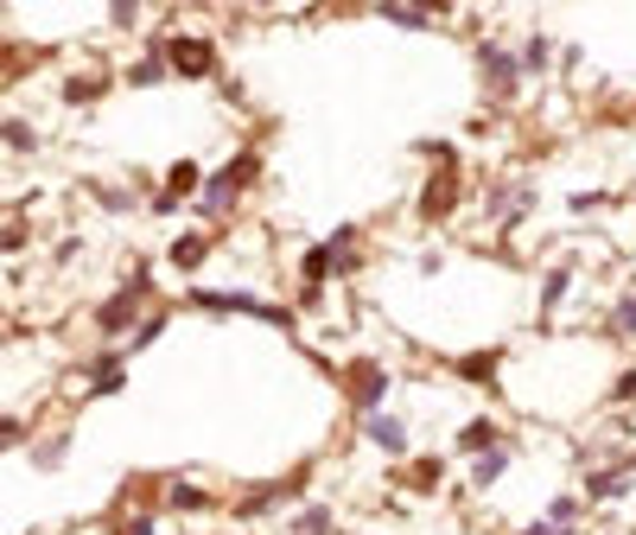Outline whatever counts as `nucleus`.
Returning <instances> with one entry per match:
<instances>
[{
	"label": "nucleus",
	"mask_w": 636,
	"mask_h": 535,
	"mask_svg": "<svg viewBox=\"0 0 636 535\" xmlns=\"http://www.w3.org/2000/svg\"><path fill=\"white\" fill-rule=\"evenodd\" d=\"M153 294H159L153 262H134L128 274H121V287H115L109 300L96 306V319H89V325H96V338H103V344H128V332L147 319V306H159Z\"/></svg>",
	"instance_id": "1"
},
{
	"label": "nucleus",
	"mask_w": 636,
	"mask_h": 535,
	"mask_svg": "<svg viewBox=\"0 0 636 535\" xmlns=\"http://www.w3.org/2000/svg\"><path fill=\"white\" fill-rule=\"evenodd\" d=\"M262 173H267V159H262L255 147H242L236 159H229V166H217V173L204 179V191L191 198V211H197L204 224H229V211H236L249 191L262 186Z\"/></svg>",
	"instance_id": "2"
},
{
	"label": "nucleus",
	"mask_w": 636,
	"mask_h": 535,
	"mask_svg": "<svg viewBox=\"0 0 636 535\" xmlns=\"http://www.w3.org/2000/svg\"><path fill=\"white\" fill-rule=\"evenodd\" d=\"M305 485H312V472H280V478H249L242 491H236V503H229V516L242 523V530H255L262 516H274V510H287V503H300Z\"/></svg>",
	"instance_id": "3"
},
{
	"label": "nucleus",
	"mask_w": 636,
	"mask_h": 535,
	"mask_svg": "<svg viewBox=\"0 0 636 535\" xmlns=\"http://www.w3.org/2000/svg\"><path fill=\"white\" fill-rule=\"evenodd\" d=\"M471 71H478V83H484V96L496 109H509L528 83L523 64H516V45H503V38H478L471 45Z\"/></svg>",
	"instance_id": "4"
},
{
	"label": "nucleus",
	"mask_w": 636,
	"mask_h": 535,
	"mask_svg": "<svg viewBox=\"0 0 636 535\" xmlns=\"http://www.w3.org/2000/svg\"><path fill=\"white\" fill-rule=\"evenodd\" d=\"M153 51H166V64L172 76H185V83H204V76H217V38L204 33H153Z\"/></svg>",
	"instance_id": "5"
},
{
	"label": "nucleus",
	"mask_w": 636,
	"mask_h": 535,
	"mask_svg": "<svg viewBox=\"0 0 636 535\" xmlns=\"http://www.w3.org/2000/svg\"><path fill=\"white\" fill-rule=\"evenodd\" d=\"M337 382H344L350 415H375V408L388 402V389H395V370H388L382 357H350V364L337 370Z\"/></svg>",
	"instance_id": "6"
},
{
	"label": "nucleus",
	"mask_w": 636,
	"mask_h": 535,
	"mask_svg": "<svg viewBox=\"0 0 636 535\" xmlns=\"http://www.w3.org/2000/svg\"><path fill=\"white\" fill-rule=\"evenodd\" d=\"M579 491H586L592 510H599V503H624V497H636V447H617L604 465L579 472Z\"/></svg>",
	"instance_id": "7"
},
{
	"label": "nucleus",
	"mask_w": 636,
	"mask_h": 535,
	"mask_svg": "<svg viewBox=\"0 0 636 535\" xmlns=\"http://www.w3.org/2000/svg\"><path fill=\"white\" fill-rule=\"evenodd\" d=\"M388 485L401 497H440V491H452V465H446V453H408L395 472H388Z\"/></svg>",
	"instance_id": "8"
},
{
	"label": "nucleus",
	"mask_w": 636,
	"mask_h": 535,
	"mask_svg": "<svg viewBox=\"0 0 636 535\" xmlns=\"http://www.w3.org/2000/svg\"><path fill=\"white\" fill-rule=\"evenodd\" d=\"M357 440L370 447V453H382V459H401L413 453V420L408 415H395V408H375V415H357Z\"/></svg>",
	"instance_id": "9"
},
{
	"label": "nucleus",
	"mask_w": 636,
	"mask_h": 535,
	"mask_svg": "<svg viewBox=\"0 0 636 535\" xmlns=\"http://www.w3.org/2000/svg\"><path fill=\"white\" fill-rule=\"evenodd\" d=\"M458 204H465V173H458V166H433V173L420 179V198H413L420 224H446Z\"/></svg>",
	"instance_id": "10"
},
{
	"label": "nucleus",
	"mask_w": 636,
	"mask_h": 535,
	"mask_svg": "<svg viewBox=\"0 0 636 535\" xmlns=\"http://www.w3.org/2000/svg\"><path fill=\"white\" fill-rule=\"evenodd\" d=\"M516 459H523V440L509 433V440H496L490 453H478V459H471V472H465L458 485H465L471 497H490L496 485H503V478H509V465H516Z\"/></svg>",
	"instance_id": "11"
},
{
	"label": "nucleus",
	"mask_w": 636,
	"mask_h": 535,
	"mask_svg": "<svg viewBox=\"0 0 636 535\" xmlns=\"http://www.w3.org/2000/svg\"><path fill=\"white\" fill-rule=\"evenodd\" d=\"M121 389H128V350H103V357H89V364H83V395H89V402H103V395H121Z\"/></svg>",
	"instance_id": "12"
},
{
	"label": "nucleus",
	"mask_w": 636,
	"mask_h": 535,
	"mask_svg": "<svg viewBox=\"0 0 636 535\" xmlns=\"http://www.w3.org/2000/svg\"><path fill=\"white\" fill-rule=\"evenodd\" d=\"M535 204H541V198H535V186H528V179H503V186H490V198H484V211L503 229H516L528 211H535Z\"/></svg>",
	"instance_id": "13"
},
{
	"label": "nucleus",
	"mask_w": 636,
	"mask_h": 535,
	"mask_svg": "<svg viewBox=\"0 0 636 535\" xmlns=\"http://www.w3.org/2000/svg\"><path fill=\"white\" fill-rule=\"evenodd\" d=\"M496 440H509V427L496 415H465L458 427H452V453L458 459H478V453H490Z\"/></svg>",
	"instance_id": "14"
},
{
	"label": "nucleus",
	"mask_w": 636,
	"mask_h": 535,
	"mask_svg": "<svg viewBox=\"0 0 636 535\" xmlns=\"http://www.w3.org/2000/svg\"><path fill=\"white\" fill-rule=\"evenodd\" d=\"M503 364H509V350L490 344V350H465V357L452 364V377L471 382V389H496V382H503Z\"/></svg>",
	"instance_id": "15"
},
{
	"label": "nucleus",
	"mask_w": 636,
	"mask_h": 535,
	"mask_svg": "<svg viewBox=\"0 0 636 535\" xmlns=\"http://www.w3.org/2000/svg\"><path fill=\"white\" fill-rule=\"evenodd\" d=\"M159 510H172V516H217V491H204L191 478H166V503Z\"/></svg>",
	"instance_id": "16"
},
{
	"label": "nucleus",
	"mask_w": 636,
	"mask_h": 535,
	"mask_svg": "<svg viewBox=\"0 0 636 535\" xmlns=\"http://www.w3.org/2000/svg\"><path fill=\"white\" fill-rule=\"evenodd\" d=\"M325 242H332L337 281H350V274H363V268H370V262H363V224H337Z\"/></svg>",
	"instance_id": "17"
},
{
	"label": "nucleus",
	"mask_w": 636,
	"mask_h": 535,
	"mask_svg": "<svg viewBox=\"0 0 636 535\" xmlns=\"http://www.w3.org/2000/svg\"><path fill=\"white\" fill-rule=\"evenodd\" d=\"M204 262H211V229H185V236H172V242H166V268L197 274Z\"/></svg>",
	"instance_id": "18"
},
{
	"label": "nucleus",
	"mask_w": 636,
	"mask_h": 535,
	"mask_svg": "<svg viewBox=\"0 0 636 535\" xmlns=\"http://www.w3.org/2000/svg\"><path fill=\"white\" fill-rule=\"evenodd\" d=\"M191 306L197 312H262V300L242 287H191Z\"/></svg>",
	"instance_id": "19"
},
{
	"label": "nucleus",
	"mask_w": 636,
	"mask_h": 535,
	"mask_svg": "<svg viewBox=\"0 0 636 535\" xmlns=\"http://www.w3.org/2000/svg\"><path fill=\"white\" fill-rule=\"evenodd\" d=\"M280 530L287 535H337V510L332 503H293Z\"/></svg>",
	"instance_id": "20"
},
{
	"label": "nucleus",
	"mask_w": 636,
	"mask_h": 535,
	"mask_svg": "<svg viewBox=\"0 0 636 535\" xmlns=\"http://www.w3.org/2000/svg\"><path fill=\"white\" fill-rule=\"evenodd\" d=\"M566 294H573V262H554L548 274H541V325H554V312L566 306Z\"/></svg>",
	"instance_id": "21"
},
{
	"label": "nucleus",
	"mask_w": 636,
	"mask_h": 535,
	"mask_svg": "<svg viewBox=\"0 0 636 535\" xmlns=\"http://www.w3.org/2000/svg\"><path fill=\"white\" fill-rule=\"evenodd\" d=\"M109 83H115L109 71H76V76H64V109H89V103H103V96H109Z\"/></svg>",
	"instance_id": "22"
},
{
	"label": "nucleus",
	"mask_w": 636,
	"mask_h": 535,
	"mask_svg": "<svg viewBox=\"0 0 636 535\" xmlns=\"http://www.w3.org/2000/svg\"><path fill=\"white\" fill-rule=\"evenodd\" d=\"M516 64H523V76H548L554 64H561V51H554V38L548 33H528L523 45H516Z\"/></svg>",
	"instance_id": "23"
},
{
	"label": "nucleus",
	"mask_w": 636,
	"mask_h": 535,
	"mask_svg": "<svg viewBox=\"0 0 636 535\" xmlns=\"http://www.w3.org/2000/svg\"><path fill=\"white\" fill-rule=\"evenodd\" d=\"M109 535H166V516L159 510H109Z\"/></svg>",
	"instance_id": "24"
},
{
	"label": "nucleus",
	"mask_w": 636,
	"mask_h": 535,
	"mask_svg": "<svg viewBox=\"0 0 636 535\" xmlns=\"http://www.w3.org/2000/svg\"><path fill=\"white\" fill-rule=\"evenodd\" d=\"M541 516H548L554 530H573V523H586V516H592V503H586V491H554Z\"/></svg>",
	"instance_id": "25"
},
{
	"label": "nucleus",
	"mask_w": 636,
	"mask_h": 535,
	"mask_svg": "<svg viewBox=\"0 0 636 535\" xmlns=\"http://www.w3.org/2000/svg\"><path fill=\"white\" fill-rule=\"evenodd\" d=\"M204 179H211V173H204L197 159H172V166H166V186H159V191H172V198H197V191H204Z\"/></svg>",
	"instance_id": "26"
},
{
	"label": "nucleus",
	"mask_w": 636,
	"mask_h": 535,
	"mask_svg": "<svg viewBox=\"0 0 636 535\" xmlns=\"http://www.w3.org/2000/svg\"><path fill=\"white\" fill-rule=\"evenodd\" d=\"M166 76H172L166 51H147V58H134V64L121 71V83H128V90H153V83H166Z\"/></svg>",
	"instance_id": "27"
},
{
	"label": "nucleus",
	"mask_w": 636,
	"mask_h": 535,
	"mask_svg": "<svg viewBox=\"0 0 636 535\" xmlns=\"http://www.w3.org/2000/svg\"><path fill=\"white\" fill-rule=\"evenodd\" d=\"M166 325H172V306H147V319L128 332V344H121V350H147V344H159V338H166Z\"/></svg>",
	"instance_id": "28"
},
{
	"label": "nucleus",
	"mask_w": 636,
	"mask_h": 535,
	"mask_svg": "<svg viewBox=\"0 0 636 535\" xmlns=\"http://www.w3.org/2000/svg\"><path fill=\"white\" fill-rule=\"evenodd\" d=\"M375 13H382L388 26H401V33H427V26H433V13H420L413 0H375Z\"/></svg>",
	"instance_id": "29"
},
{
	"label": "nucleus",
	"mask_w": 636,
	"mask_h": 535,
	"mask_svg": "<svg viewBox=\"0 0 636 535\" xmlns=\"http://www.w3.org/2000/svg\"><path fill=\"white\" fill-rule=\"evenodd\" d=\"M604 319H611V338L636 344V281L617 294V300H611V312H604Z\"/></svg>",
	"instance_id": "30"
},
{
	"label": "nucleus",
	"mask_w": 636,
	"mask_h": 535,
	"mask_svg": "<svg viewBox=\"0 0 636 535\" xmlns=\"http://www.w3.org/2000/svg\"><path fill=\"white\" fill-rule=\"evenodd\" d=\"M64 459H71V427H58V433L33 440V465H38V472H58Z\"/></svg>",
	"instance_id": "31"
},
{
	"label": "nucleus",
	"mask_w": 636,
	"mask_h": 535,
	"mask_svg": "<svg viewBox=\"0 0 636 535\" xmlns=\"http://www.w3.org/2000/svg\"><path fill=\"white\" fill-rule=\"evenodd\" d=\"M89 198H96L109 217H134V211H141V198H134L128 186H103V179H89Z\"/></svg>",
	"instance_id": "32"
},
{
	"label": "nucleus",
	"mask_w": 636,
	"mask_h": 535,
	"mask_svg": "<svg viewBox=\"0 0 636 535\" xmlns=\"http://www.w3.org/2000/svg\"><path fill=\"white\" fill-rule=\"evenodd\" d=\"M0 147L38 153V128H33V121H20V115H0Z\"/></svg>",
	"instance_id": "33"
},
{
	"label": "nucleus",
	"mask_w": 636,
	"mask_h": 535,
	"mask_svg": "<svg viewBox=\"0 0 636 535\" xmlns=\"http://www.w3.org/2000/svg\"><path fill=\"white\" fill-rule=\"evenodd\" d=\"M604 402H611V408H636V364H624V370L611 377V389H604Z\"/></svg>",
	"instance_id": "34"
},
{
	"label": "nucleus",
	"mask_w": 636,
	"mask_h": 535,
	"mask_svg": "<svg viewBox=\"0 0 636 535\" xmlns=\"http://www.w3.org/2000/svg\"><path fill=\"white\" fill-rule=\"evenodd\" d=\"M26 242H33V224H26V217H7V224H0V255H20Z\"/></svg>",
	"instance_id": "35"
},
{
	"label": "nucleus",
	"mask_w": 636,
	"mask_h": 535,
	"mask_svg": "<svg viewBox=\"0 0 636 535\" xmlns=\"http://www.w3.org/2000/svg\"><path fill=\"white\" fill-rule=\"evenodd\" d=\"M26 440H33V420L0 415V453H13V447H26Z\"/></svg>",
	"instance_id": "36"
},
{
	"label": "nucleus",
	"mask_w": 636,
	"mask_h": 535,
	"mask_svg": "<svg viewBox=\"0 0 636 535\" xmlns=\"http://www.w3.org/2000/svg\"><path fill=\"white\" fill-rule=\"evenodd\" d=\"M604 204H617V191H573V198H566V211H573V217H586V211H604Z\"/></svg>",
	"instance_id": "37"
},
{
	"label": "nucleus",
	"mask_w": 636,
	"mask_h": 535,
	"mask_svg": "<svg viewBox=\"0 0 636 535\" xmlns=\"http://www.w3.org/2000/svg\"><path fill=\"white\" fill-rule=\"evenodd\" d=\"M26 76V45H0V83Z\"/></svg>",
	"instance_id": "38"
},
{
	"label": "nucleus",
	"mask_w": 636,
	"mask_h": 535,
	"mask_svg": "<svg viewBox=\"0 0 636 535\" xmlns=\"http://www.w3.org/2000/svg\"><path fill=\"white\" fill-rule=\"evenodd\" d=\"M579 64H586V45H566V51H561V64H554V71H579Z\"/></svg>",
	"instance_id": "39"
},
{
	"label": "nucleus",
	"mask_w": 636,
	"mask_h": 535,
	"mask_svg": "<svg viewBox=\"0 0 636 535\" xmlns=\"http://www.w3.org/2000/svg\"><path fill=\"white\" fill-rule=\"evenodd\" d=\"M516 535H554V523H548V516H528V523H523Z\"/></svg>",
	"instance_id": "40"
},
{
	"label": "nucleus",
	"mask_w": 636,
	"mask_h": 535,
	"mask_svg": "<svg viewBox=\"0 0 636 535\" xmlns=\"http://www.w3.org/2000/svg\"><path fill=\"white\" fill-rule=\"evenodd\" d=\"M413 7H420V13H433V20H440V13H452V0H413Z\"/></svg>",
	"instance_id": "41"
},
{
	"label": "nucleus",
	"mask_w": 636,
	"mask_h": 535,
	"mask_svg": "<svg viewBox=\"0 0 636 535\" xmlns=\"http://www.w3.org/2000/svg\"><path fill=\"white\" fill-rule=\"evenodd\" d=\"M554 535H586V523H573V530H554Z\"/></svg>",
	"instance_id": "42"
},
{
	"label": "nucleus",
	"mask_w": 636,
	"mask_h": 535,
	"mask_svg": "<svg viewBox=\"0 0 636 535\" xmlns=\"http://www.w3.org/2000/svg\"><path fill=\"white\" fill-rule=\"evenodd\" d=\"M344 535H375V530H344Z\"/></svg>",
	"instance_id": "43"
},
{
	"label": "nucleus",
	"mask_w": 636,
	"mask_h": 535,
	"mask_svg": "<svg viewBox=\"0 0 636 535\" xmlns=\"http://www.w3.org/2000/svg\"><path fill=\"white\" fill-rule=\"evenodd\" d=\"M249 7H274V0H249Z\"/></svg>",
	"instance_id": "44"
}]
</instances>
